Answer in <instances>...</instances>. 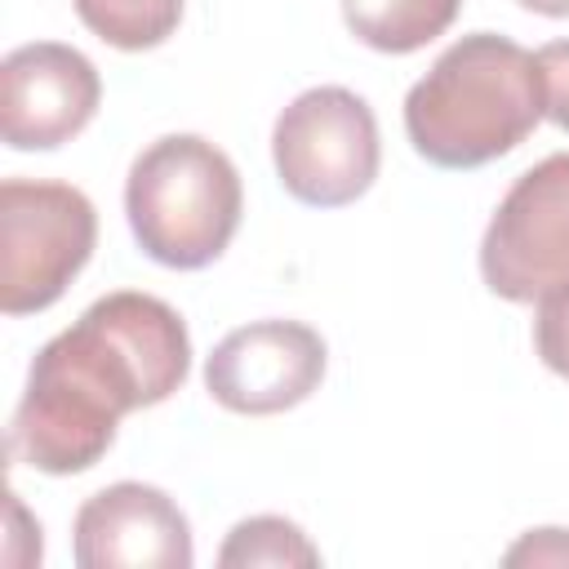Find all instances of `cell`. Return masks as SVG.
<instances>
[{"mask_svg": "<svg viewBox=\"0 0 569 569\" xmlns=\"http://www.w3.org/2000/svg\"><path fill=\"white\" fill-rule=\"evenodd\" d=\"M191 373L182 316L138 289H116L49 338L31 360L9 449L44 476L89 471L133 409L169 400Z\"/></svg>", "mask_w": 569, "mask_h": 569, "instance_id": "cell-1", "label": "cell"}, {"mask_svg": "<svg viewBox=\"0 0 569 569\" xmlns=\"http://www.w3.org/2000/svg\"><path fill=\"white\" fill-rule=\"evenodd\" d=\"M538 120V62L498 31L453 40L405 98V133L436 169H480L516 151Z\"/></svg>", "mask_w": 569, "mask_h": 569, "instance_id": "cell-2", "label": "cell"}, {"mask_svg": "<svg viewBox=\"0 0 569 569\" xmlns=\"http://www.w3.org/2000/svg\"><path fill=\"white\" fill-rule=\"evenodd\" d=\"M124 213L147 258L173 271H200L231 244L244 191L231 156L200 133L156 138L124 182Z\"/></svg>", "mask_w": 569, "mask_h": 569, "instance_id": "cell-3", "label": "cell"}, {"mask_svg": "<svg viewBox=\"0 0 569 569\" xmlns=\"http://www.w3.org/2000/svg\"><path fill=\"white\" fill-rule=\"evenodd\" d=\"M98 244L93 200L71 182H0V311L53 307Z\"/></svg>", "mask_w": 569, "mask_h": 569, "instance_id": "cell-4", "label": "cell"}, {"mask_svg": "<svg viewBox=\"0 0 569 569\" xmlns=\"http://www.w3.org/2000/svg\"><path fill=\"white\" fill-rule=\"evenodd\" d=\"M271 156L284 191L316 209L360 200L378 178V120L369 102L342 84L298 93L271 129Z\"/></svg>", "mask_w": 569, "mask_h": 569, "instance_id": "cell-5", "label": "cell"}, {"mask_svg": "<svg viewBox=\"0 0 569 569\" xmlns=\"http://www.w3.org/2000/svg\"><path fill=\"white\" fill-rule=\"evenodd\" d=\"M480 276L507 302H538L569 284V151L507 187L480 240Z\"/></svg>", "mask_w": 569, "mask_h": 569, "instance_id": "cell-6", "label": "cell"}, {"mask_svg": "<svg viewBox=\"0 0 569 569\" xmlns=\"http://www.w3.org/2000/svg\"><path fill=\"white\" fill-rule=\"evenodd\" d=\"M325 338L302 320H253L231 329L204 360L209 396L249 418L302 405L325 378Z\"/></svg>", "mask_w": 569, "mask_h": 569, "instance_id": "cell-7", "label": "cell"}, {"mask_svg": "<svg viewBox=\"0 0 569 569\" xmlns=\"http://www.w3.org/2000/svg\"><path fill=\"white\" fill-rule=\"evenodd\" d=\"M98 67L58 40L18 44L0 62V138L13 151H53L98 111Z\"/></svg>", "mask_w": 569, "mask_h": 569, "instance_id": "cell-8", "label": "cell"}, {"mask_svg": "<svg viewBox=\"0 0 569 569\" xmlns=\"http://www.w3.org/2000/svg\"><path fill=\"white\" fill-rule=\"evenodd\" d=\"M80 569H191V525L178 502L142 480H120L80 502L71 525Z\"/></svg>", "mask_w": 569, "mask_h": 569, "instance_id": "cell-9", "label": "cell"}, {"mask_svg": "<svg viewBox=\"0 0 569 569\" xmlns=\"http://www.w3.org/2000/svg\"><path fill=\"white\" fill-rule=\"evenodd\" d=\"M462 0H342L347 31L378 53H413L445 36Z\"/></svg>", "mask_w": 569, "mask_h": 569, "instance_id": "cell-10", "label": "cell"}, {"mask_svg": "<svg viewBox=\"0 0 569 569\" xmlns=\"http://www.w3.org/2000/svg\"><path fill=\"white\" fill-rule=\"evenodd\" d=\"M71 4L98 40L124 53L164 44L182 22V0H71Z\"/></svg>", "mask_w": 569, "mask_h": 569, "instance_id": "cell-11", "label": "cell"}, {"mask_svg": "<svg viewBox=\"0 0 569 569\" xmlns=\"http://www.w3.org/2000/svg\"><path fill=\"white\" fill-rule=\"evenodd\" d=\"M218 565L222 569H289V565L316 569L320 565V551L284 516H249L218 547Z\"/></svg>", "mask_w": 569, "mask_h": 569, "instance_id": "cell-12", "label": "cell"}, {"mask_svg": "<svg viewBox=\"0 0 569 569\" xmlns=\"http://www.w3.org/2000/svg\"><path fill=\"white\" fill-rule=\"evenodd\" d=\"M533 351L538 360L569 378V284L551 289L547 298H538V316H533Z\"/></svg>", "mask_w": 569, "mask_h": 569, "instance_id": "cell-13", "label": "cell"}, {"mask_svg": "<svg viewBox=\"0 0 569 569\" xmlns=\"http://www.w3.org/2000/svg\"><path fill=\"white\" fill-rule=\"evenodd\" d=\"M538 80H542V116L560 129H569V40H551L533 53Z\"/></svg>", "mask_w": 569, "mask_h": 569, "instance_id": "cell-14", "label": "cell"}, {"mask_svg": "<svg viewBox=\"0 0 569 569\" xmlns=\"http://www.w3.org/2000/svg\"><path fill=\"white\" fill-rule=\"evenodd\" d=\"M502 560L507 565H569V529H529Z\"/></svg>", "mask_w": 569, "mask_h": 569, "instance_id": "cell-15", "label": "cell"}, {"mask_svg": "<svg viewBox=\"0 0 569 569\" xmlns=\"http://www.w3.org/2000/svg\"><path fill=\"white\" fill-rule=\"evenodd\" d=\"M520 9H533V13H547V18H569V0H516Z\"/></svg>", "mask_w": 569, "mask_h": 569, "instance_id": "cell-16", "label": "cell"}]
</instances>
